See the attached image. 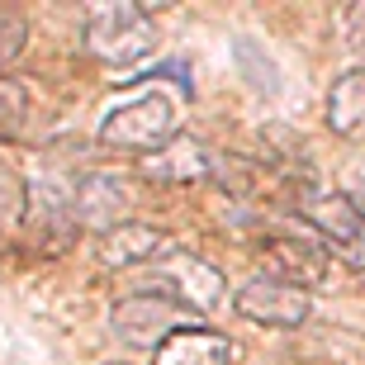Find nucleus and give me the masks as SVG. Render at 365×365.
I'll list each match as a JSON object with an SVG mask.
<instances>
[{"mask_svg": "<svg viewBox=\"0 0 365 365\" xmlns=\"http://www.w3.org/2000/svg\"><path fill=\"white\" fill-rule=\"evenodd\" d=\"M152 43H157V29L148 10L133 0H109V5L86 10V48L109 67H128L138 57H148Z\"/></svg>", "mask_w": 365, "mask_h": 365, "instance_id": "obj_1", "label": "nucleus"}, {"mask_svg": "<svg viewBox=\"0 0 365 365\" xmlns=\"http://www.w3.org/2000/svg\"><path fill=\"white\" fill-rule=\"evenodd\" d=\"M176 138V100L166 91H143L123 105H109L100 123V143L123 152H157Z\"/></svg>", "mask_w": 365, "mask_h": 365, "instance_id": "obj_2", "label": "nucleus"}, {"mask_svg": "<svg viewBox=\"0 0 365 365\" xmlns=\"http://www.w3.org/2000/svg\"><path fill=\"white\" fill-rule=\"evenodd\" d=\"M148 284H152V294L180 304L185 313H214V309H223V299H228L223 275L204 257H195V252H166V257H157Z\"/></svg>", "mask_w": 365, "mask_h": 365, "instance_id": "obj_3", "label": "nucleus"}, {"mask_svg": "<svg viewBox=\"0 0 365 365\" xmlns=\"http://www.w3.org/2000/svg\"><path fill=\"white\" fill-rule=\"evenodd\" d=\"M133 204H138V195L128 185V176H119V171H86L76 180V190H71V218L81 228H91L95 237L123 228Z\"/></svg>", "mask_w": 365, "mask_h": 365, "instance_id": "obj_4", "label": "nucleus"}, {"mask_svg": "<svg viewBox=\"0 0 365 365\" xmlns=\"http://www.w3.org/2000/svg\"><path fill=\"white\" fill-rule=\"evenodd\" d=\"M232 309H237V318H247L257 327H299V323H309L313 299L299 284H284L275 275H257L232 294Z\"/></svg>", "mask_w": 365, "mask_h": 365, "instance_id": "obj_5", "label": "nucleus"}, {"mask_svg": "<svg viewBox=\"0 0 365 365\" xmlns=\"http://www.w3.org/2000/svg\"><path fill=\"white\" fill-rule=\"evenodd\" d=\"M185 318L190 313L180 309V304H171V299H162V294H128L109 309V327H114L128 346H162L171 332L185 327Z\"/></svg>", "mask_w": 365, "mask_h": 365, "instance_id": "obj_6", "label": "nucleus"}, {"mask_svg": "<svg viewBox=\"0 0 365 365\" xmlns=\"http://www.w3.org/2000/svg\"><path fill=\"white\" fill-rule=\"evenodd\" d=\"M266 257H271V266H275V280L299 284V289L327 280V266H332L327 242L309 228H284V232H275V237H266Z\"/></svg>", "mask_w": 365, "mask_h": 365, "instance_id": "obj_7", "label": "nucleus"}, {"mask_svg": "<svg viewBox=\"0 0 365 365\" xmlns=\"http://www.w3.org/2000/svg\"><path fill=\"white\" fill-rule=\"evenodd\" d=\"M209 171H214V157L195 138H171V143H162L157 152L143 157V176L157 180V185H195Z\"/></svg>", "mask_w": 365, "mask_h": 365, "instance_id": "obj_8", "label": "nucleus"}, {"mask_svg": "<svg viewBox=\"0 0 365 365\" xmlns=\"http://www.w3.org/2000/svg\"><path fill=\"white\" fill-rule=\"evenodd\" d=\"M299 223H304L309 232H318L323 242L346 247V252L365 237V218L356 214L351 195H341V190L337 195H318V200H309L304 209H299Z\"/></svg>", "mask_w": 365, "mask_h": 365, "instance_id": "obj_9", "label": "nucleus"}, {"mask_svg": "<svg viewBox=\"0 0 365 365\" xmlns=\"http://www.w3.org/2000/svg\"><path fill=\"white\" fill-rule=\"evenodd\" d=\"M232 341L214 327H180L152 351V365H232Z\"/></svg>", "mask_w": 365, "mask_h": 365, "instance_id": "obj_10", "label": "nucleus"}, {"mask_svg": "<svg viewBox=\"0 0 365 365\" xmlns=\"http://www.w3.org/2000/svg\"><path fill=\"white\" fill-rule=\"evenodd\" d=\"M157 252H166V228L157 223H123V228L100 237V261L109 271H128V266H148Z\"/></svg>", "mask_w": 365, "mask_h": 365, "instance_id": "obj_11", "label": "nucleus"}, {"mask_svg": "<svg viewBox=\"0 0 365 365\" xmlns=\"http://www.w3.org/2000/svg\"><path fill=\"white\" fill-rule=\"evenodd\" d=\"M327 128L341 138H365V67L341 71L327 86Z\"/></svg>", "mask_w": 365, "mask_h": 365, "instance_id": "obj_12", "label": "nucleus"}, {"mask_svg": "<svg viewBox=\"0 0 365 365\" xmlns=\"http://www.w3.org/2000/svg\"><path fill=\"white\" fill-rule=\"evenodd\" d=\"M24 214H29V185H24V176L0 157V237L19 228Z\"/></svg>", "mask_w": 365, "mask_h": 365, "instance_id": "obj_13", "label": "nucleus"}, {"mask_svg": "<svg viewBox=\"0 0 365 365\" xmlns=\"http://www.w3.org/2000/svg\"><path fill=\"white\" fill-rule=\"evenodd\" d=\"M232 57H237V67H242V76L252 86H257V91H266V95H275L280 91V76H275V62L266 53H261L257 43L252 38H237L232 43Z\"/></svg>", "mask_w": 365, "mask_h": 365, "instance_id": "obj_14", "label": "nucleus"}, {"mask_svg": "<svg viewBox=\"0 0 365 365\" xmlns=\"http://www.w3.org/2000/svg\"><path fill=\"white\" fill-rule=\"evenodd\" d=\"M29 43V19L19 10H0V71L14 67Z\"/></svg>", "mask_w": 365, "mask_h": 365, "instance_id": "obj_15", "label": "nucleus"}, {"mask_svg": "<svg viewBox=\"0 0 365 365\" xmlns=\"http://www.w3.org/2000/svg\"><path fill=\"white\" fill-rule=\"evenodd\" d=\"M24 114H29V95H24V86L10 81V76H0V138L14 133V128L24 123Z\"/></svg>", "mask_w": 365, "mask_h": 365, "instance_id": "obj_16", "label": "nucleus"}, {"mask_svg": "<svg viewBox=\"0 0 365 365\" xmlns=\"http://www.w3.org/2000/svg\"><path fill=\"white\" fill-rule=\"evenodd\" d=\"M337 24H341V43H346L351 53H365V0L346 5Z\"/></svg>", "mask_w": 365, "mask_h": 365, "instance_id": "obj_17", "label": "nucleus"}, {"mask_svg": "<svg viewBox=\"0 0 365 365\" xmlns=\"http://www.w3.org/2000/svg\"><path fill=\"white\" fill-rule=\"evenodd\" d=\"M351 266H356V271H361V275H365V237H361V242H356V247H351Z\"/></svg>", "mask_w": 365, "mask_h": 365, "instance_id": "obj_18", "label": "nucleus"}]
</instances>
